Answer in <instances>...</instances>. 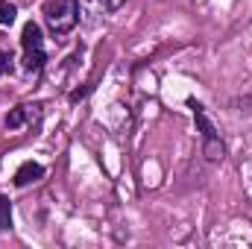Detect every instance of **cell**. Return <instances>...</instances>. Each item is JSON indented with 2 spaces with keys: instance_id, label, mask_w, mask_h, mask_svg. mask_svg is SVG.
Instances as JSON below:
<instances>
[{
  "instance_id": "9",
  "label": "cell",
  "mask_w": 252,
  "mask_h": 249,
  "mask_svg": "<svg viewBox=\"0 0 252 249\" xmlns=\"http://www.w3.org/2000/svg\"><path fill=\"white\" fill-rule=\"evenodd\" d=\"M12 70H15L12 53H9V50H0V76H6V73H12Z\"/></svg>"
},
{
  "instance_id": "4",
  "label": "cell",
  "mask_w": 252,
  "mask_h": 249,
  "mask_svg": "<svg viewBox=\"0 0 252 249\" xmlns=\"http://www.w3.org/2000/svg\"><path fill=\"white\" fill-rule=\"evenodd\" d=\"M41 118H44V106H41V103H21V106H15V109L3 118V126H6L9 132H18V129H38Z\"/></svg>"
},
{
  "instance_id": "7",
  "label": "cell",
  "mask_w": 252,
  "mask_h": 249,
  "mask_svg": "<svg viewBox=\"0 0 252 249\" xmlns=\"http://www.w3.org/2000/svg\"><path fill=\"white\" fill-rule=\"evenodd\" d=\"M12 232V199L0 193V235Z\"/></svg>"
},
{
  "instance_id": "1",
  "label": "cell",
  "mask_w": 252,
  "mask_h": 249,
  "mask_svg": "<svg viewBox=\"0 0 252 249\" xmlns=\"http://www.w3.org/2000/svg\"><path fill=\"white\" fill-rule=\"evenodd\" d=\"M188 109H190V115H193V121H196L199 144H202V156H205L208 161H223V158H226V144H223V138H220V129H217L214 121L208 118L205 106H202L199 100L188 97Z\"/></svg>"
},
{
  "instance_id": "6",
  "label": "cell",
  "mask_w": 252,
  "mask_h": 249,
  "mask_svg": "<svg viewBox=\"0 0 252 249\" xmlns=\"http://www.w3.org/2000/svg\"><path fill=\"white\" fill-rule=\"evenodd\" d=\"M126 0H82V6L91 12V15H112L124 6Z\"/></svg>"
},
{
  "instance_id": "2",
  "label": "cell",
  "mask_w": 252,
  "mask_h": 249,
  "mask_svg": "<svg viewBox=\"0 0 252 249\" xmlns=\"http://www.w3.org/2000/svg\"><path fill=\"white\" fill-rule=\"evenodd\" d=\"M44 24L53 35H67L79 27V18H82V3L79 0H47L44 3Z\"/></svg>"
},
{
  "instance_id": "8",
  "label": "cell",
  "mask_w": 252,
  "mask_h": 249,
  "mask_svg": "<svg viewBox=\"0 0 252 249\" xmlns=\"http://www.w3.org/2000/svg\"><path fill=\"white\" fill-rule=\"evenodd\" d=\"M18 18V6L12 0H0V27H12Z\"/></svg>"
},
{
  "instance_id": "3",
  "label": "cell",
  "mask_w": 252,
  "mask_h": 249,
  "mask_svg": "<svg viewBox=\"0 0 252 249\" xmlns=\"http://www.w3.org/2000/svg\"><path fill=\"white\" fill-rule=\"evenodd\" d=\"M21 50H24V70L27 73H41L44 64H47V53H44V35H41V27L35 21H27L24 24V32H21Z\"/></svg>"
},
{
  "instance_id": "5",
  "label": "cell",
  "mask_w": 252,
  "mask_h": 249,
  "mask_svg": "<svg viewBox=\"0 0 252 249\" xmlns=\"http://www.w3.org/2000/svg\"><path fill=\"white\" fill-rule=\"evenodd\" d=\"M44 179V164H38V161H24L18 170H15V187H27V185H35V182H41Z\"/></svg>"
}]
</instances>
